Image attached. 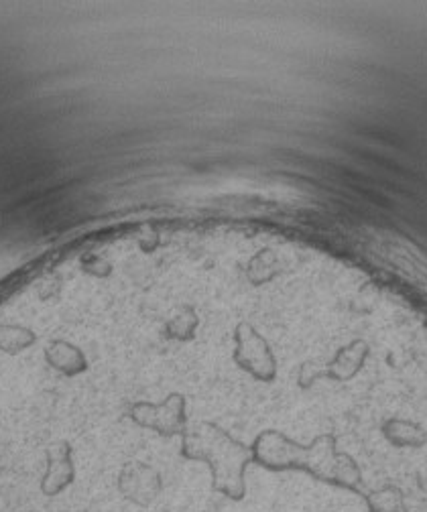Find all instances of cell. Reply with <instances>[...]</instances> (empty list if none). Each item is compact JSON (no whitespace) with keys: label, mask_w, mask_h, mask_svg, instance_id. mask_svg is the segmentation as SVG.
Returning <instances> with one entry per match:
<instances>
[{"label":"cell","mask_w":427,"mask_h":512,"mask_svg":"<svg viewBox=\"0 0 427 512\" xmlns=\"http://www.w3.org/2000/svg\"><path fill=\"white\" fill-rule=\"evenodd\" d=\"M255 466L267 472H301L332 488L364 494V474L358 460L342 450L336 429L310 441L291 437L279 427H265L253 439Z\"/></svg>","instance_id":"6da1fadb"},{"label":"cell","mask_w":427,"mask_h":512,"mask_svg":"<svg viewBox=\"0 0 427 512\" xmlns=\"http://www.w3.org/2000/svg\"><path fill=\"white\" fill-rule=\"evenodd\" d=\"M253 439L244 441L220 421L194 417L190 409V425L177 441L183 460L200 462L210 470L214 492L240 502L247 496V470L255 466Z\"/></svg>","instance_id":"7a4b0ae2"},{"label":"cell","mask_w":427,"mask_h":512,"mask_svg":"<svg viewBox=\"0 0 427 512\" xmlns=\"http://www.w3.org/2000/svg\"><path fill=\"white\" fill-rule=\"evenodd\" d=\"M43 454V476L39 482V490L47 498H55L61 492H66L76 482V460L72 445L61 439L53 437L41 447Z\"/></svg>","instance_id":"3957f363"},{"label":"cell","mask_w":427,"mask_h":512,"mask_svg":"<svg viewBox=\"0 0 427 512\" xmlns=\"http://www.w3.org/2000/svg\"><path fill=\"white\" fill-rule=\"evenodd\" d=\"M120 496L133 502L135 506L147 508L151 506L157 496L163 490V476L161 472L147 462L141 460H131L127 464H122L116 480Z\"/></svg>","instance_id":"277c9868"},{"label":"cell","mask_w":427,"mask_h":512,"mask_svg":"<svg viewBox=\"0 0 427 512\" xmlns=\"http://www.w3.org/2000/svg\"><path fill=\"white\" fill-rule=\"evenodd\" d=\"M369 512H409L405 492L397 484H383L373 490H364L360 496Z\"/></svg>","instance_id":"5b68a950"}]
</instances>
